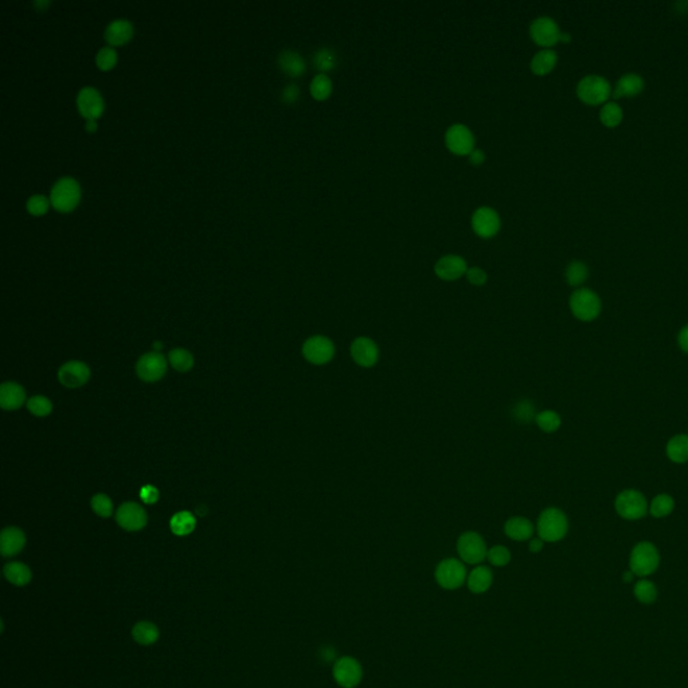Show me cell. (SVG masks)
<instances>
[{
	"instance_id": "obj_1",
	"label": "cell",
	"mask_w": 688,
	"mask_h": 688,
	"mask_svg": "<svg viewBox=\"0 0 688 688\" xmlns=\"http://www.w3.org/2000/svg\"><path fill=\"white\" fill-rule=\"evenodd\" d=\"M568 516L562 510L550 507L540 513L536 522V533L545 543L562 540L568 535Z\"/></svg>"
},
{
	"instance_id": "obj_2",
	"label": "cell",
	"mask_w": 688,
	"mask_h": 688,
	"mask_svg": "<svg viewBox=\"0 0 688 688\" xmlns=\"http://www.w3.org/2000/svg\"><path fill=\"white\" fill-rule=\"evenodd\" d=\"M660 565V554L651 542H640L631 551L629 570L640 578L652 575Z\"/></svg>"
},
{
	"instance_id": "obj_3",
	"label": "cell",
	"mask_w": 688,
	"mask_h": 688,
	"mask_svg": "<svg viewBox=\"0 0 688 688\" xmlns=\"http://www.w3.org/2000/svg\"><path fill=\"white\" fill-rule=\"evenodd\" d=\"M570 310L578 320L593 322L601 313V299L592 289H577L570 297Z\"/></svg>"
},
{
	"instance_id": "obj_4",
	"label": "cell",
	"mask_w": 688,
	"mask_h": 688,
	"mask_svg": "<svg viewBox=\"0 0 688 688\" xmlns=\"http://www.w3.org/2000/svg\"><path fill=\"white\" fill-rule=\"evenodd\" d=\"M466 568L461 559L447 558L443 559L434 571L436 582L445 590H456L466 584Z\"/></svg>"
},
{
	"instance_id": "obj_5",
	"label": "cell",
	"mask_w": 688,
	"mask_h": 688,
	"mask_svg": "<svg viewBox=\"0 0 688 688\" xmlns=\"http://www.w3.org/2000/svg\"><path fill=\"white\" fill-rule=\"evenodd\" d=\"M456 549L460 559L466 565L478 566L484 559H487V545L482 535L476 531H465L461 533L457 539Z\"/></svg>"
},
{
	"instance_id": "obj_6",
	"label": "cell",
	"mask_w": 688,
	"mask_h": 688,
	"mask_svg": "<svg viewBox=\"0 0 688 688\" xmlns=\"http://www.w3.org/2000/svg\"><path fill=\"white\" fill-rule=\"evenodd\" d=\"M616 511L625 520H640L648 514L647 498L636 489H625L619 492L615 501Z\"/></svg>"
},
{
	"instance_id": "obj_7",
	"label": "cell",
	"mask_w": 688,
	"mask_h": 688,
	"mask_svg": "<svg viewBox=\"0 0 688 688\" xmlns=\"http://www.w3.org/2000/svg\"><path fill=\"white\" fill-rule=\"evenodd\" d=\"M577 96L587 105H601L612 96V86L600 76H586L577 86Z\"/></svg>"
},
{
	"instance_id": "obj_8",
	"label": "cell",
	"mask_w": 688,
	"mask_h": 688,
	"mask_svg": "<svg viewBox=\"0 0 688 688\" xmlns=\"http://www.w3.org/2000/svg\"><path fill=\"white\" fill-rule=\"evenodd\" d=\"M78 201H80V186L73 178L65 176L54 183L50 192V202L54 208L66 213L73 210L78 203Z\"/></svg>"
},
{
	"instance_id": "obj_9",
	"label": "cell",
	"mask_w": 688,
	"mask_h": 688,
	"mask_svg": "<svg viewBox=\"0 0 688 688\" xmlns=\"http://www.w3.org/2000/svg\"><path fill=\"white\" fill-rule=\"evenodd\" d=\"M335 683L342 688H355L361 685L363 668L359 660L352 656H342L335 660L332 667Z\"/></svg>"
},
{
	"instance_id": "obj_10",
	"label": "cell",
	"mask_w": 688,
	"mask_h": 688,
	"mask_svg": "<svg viewBox=\"0 0 688 688\" xmlns=\"http://www.w3.org/2000/svg\"><path fill=\"white\" fill-rule=\"evenodd\" d=\"M303 355L306 361L315 366L327 364L335 357V344L323 335L310 336L303 344Z\"/></svg>"
},
{
	"instance_id": "obj_11",
	"label": "cell",
	"mask_w": 688,
	"mask_h": 688,
	"mask_svg": "<svg viewBox=\"0 0 688 688\" xmlns=\"http://www.w3.org/2000/svg\"><path fill=\"white\" fill-rule=\"evenodd\" d=\"M445 144L452 154L469 156L475 150V138L468 127L463 124H454L445 134Z\"/></svg>"
},
{
	"instance_id": "obj_12",
	"label": "cell",
	"mask_w": 688,
	"mask_h": 688,
	"mask_svg": "<svg viewBox=\"0 0 688 688\" xmlns=\"http://www.w3.org/2000/svg\"><path fill=\"white\" fill-rule=\"evenodd\" d=\"M530 35L533 42L542 48H552L559 42L561 31L554 19L540 17L535 19L530 26Z\"/></svg>"
},
{
	"instance_id": "obj_13",
	"label": "cell",
	"mask_w": 688,
	"mask_h": 688,
	"mask_svg": "<svg viewBox=\"0 0 688 688\" xmlns=\"http://www.w3.org/2000/svg\"><path fill=\"white\" fill-rule=\"evenodd\" d=\"M350 354L352 361L363 368H371L379 361V347L373 339L359 336L350 345Z\"/></svg>"
},
{
	"instance_id": "obj_14",
	"label": "cell",
	"mask_w": 688,
	"mask_h": 688,
	"mask_svg": "<svg viewBox=\"0 0 688 688\" xmlns=\"http://www.w3.org/2000/svg\"><path fill=\"white\" fill-rule=\"evenodd\" d=\"M136 373L144 382H156L166 375L167 361L160 352H148L138 359Z\"/></svg>"
},
{
	"instance_id": "obj_15",
	"label": "cell",
	"mask_w": 688,
	"mask_h": 688,
	"mask_svg": "<svg viewBox=\"0 0 688 688\" xmlns=\"http://www.w3.org/2000/svg\"><path fill=\"white\" fill-rule=\"evenodd\" d=\"M472 229L482 238H492L500 230L499 214L489 207H480L472 215Z\"/></svg>"
},
{
	"instance_id": "obj_16",
	"label": "cell",
	"mask_w": 688,
	"mask_h": 688,
	"mask_svg": "<svg viewBox=\"0 0 688 688\" xmlns=\"http://www.w3.org/2000/svg\"><path fill=\"white\" fill-rule=\"evenodd\" d=\"M116 520L121 529L127 531L143 530L147 524V513L138 503H124L116 514Z\"/></svg>"
},
{
	"instance_id": "obj_17",
	"label": "cell",
	"mask_w": 688,
	"mask_h": 688,
	"mask_svg": "<svg viewBox=\"0 0 688 688\" xmlns=\"http://www.w3.org/2000/svg\"><path fill=\"white\" fill-rule=\"evenodd\" d=\"M89 378H90V368L83 361H68L58 371L59 382L69 389H77L84 386Z\"/></svg>"
},
{
	"instance_id": "obj_18",
	"label": "cell",
	"mask_w": 688,
	"mask_h": 688,
	"mask_svg": "<svg viewBox=\"0 0 688 688\" xmlns=\"http://www.w3.org/2000/svg\"><path fill=\"white\" fill-rule=\"evenodd\" d=\"M77 108L86 120L89 119L94 120L103 112V99L94 87L85 86L77 94Z\"/></svg>"
},
{
	"instance_id": "obj_19",
	"label": "cell",
	"mask_w": 688,
	"mask_h": 688,
	"mask_svg": "<svg viewBox=\"0 0 688 688\" xmlns=\"http://www.w3.org/2000/svg\"><path fill=\"white\" fill-rule=\"evenodd\" d=\"M466 271L468 266L464 258L454 255H447L440 258L434 265L436 275L444 281H454L466 275Z\"/></svg>"
},
{
	"instance_id": "obj_20",
	"label": "cell",
	"mask_w": 688,
	"mask_h": 688,
	"mask_svg": "<svg viewBox=\"0 0 688 688\" xmlns=\"http://www.w3.org/2000/svg\"><path fill=\"white\" fill-rule=\"evenodd\" d=\"M535 533L533 522L524 516H514L510 517L504 523V533L515 540V542H526L533 539Z\"/></svg>"
},
{
	"instance_id": "obj_21",
	"label": "cell",
	"mask_w": 688,
	"mask_h": 688,
	"mask_svg": "<svg viewBox=\"0 0 688 688\" xmlns=\"http://www.w3.org/2000/svg\"><path fill=\"white\" fill-rule=\"evenodd\" d=\"M26 536L17 527H7L0 535V552L3 557H14L23 550Z\"/></svg>"
},
{
	"instance_id": "obj_22",
	"label": "cell",
	"mask_w": 688,
	"mask_h": 688,
	"mask_svg": "<svg viewBox=\"0 0 688 688\" xmlns=\"http://www.w3.org/2000/svg\"><path fill=\"white\" fill-rule=\"evenodd\" d=\"M26 401L24 389L15 382H4L0 386V406L4 410H17Z\"/></svg>"
},
{
	"instance_id": "obj_23",
	"label": "cell",
	"mask_w": 688,
	"mask_h": 688,
	"mask_svg": "<svg viewBox=\"0 0 688 688\" xmlns=\"http://www.w3.org/2000/svg\"><path fill=\"white\" fill-rule=\"evenodd\" d=\"M494 582V574L492 570L487 566L478 565L476 568H472L466 577V586L471 593L473 594H482L489 590Z\"/></svg>"
},
{
	"instance_id": "obj_24",
	"label": "cell",
	"mask_w": 688,
	"mask_h": 688,
	"mask_svg": "<svg viewBox=\"0 0 688 688\" xmlns=\"http://www.w3.org/2000/svg\"><path fill=\"white\" fill-rule=\"evenodd\" d=\"M277 64L278 68L289 77H300L307 69L304 58L294 50L280 52L277 57Z\"/></svg>"
},
{
	"instance_id": "obj_25",
	"label": "cell",
	"mask_w": 688,
	"mask_h": 688,
	"mask_svg": "<svg viewBox=\"0 0 688 688\" xmlns=\"http://www.w3.org/2000/svg\"><path fill=\"white\" fill-rule=\"evenodd\" d=\"M643 89H644L643 78L635 73H628L619 78L616 89L613 92V97L615 99L635 97L643 92Z\"/></svg>"
},
{
	"instance_id": "obj_26",
	"label": "cell",
	"mask_w": 688,
	"mask_h": 688,
	"mask_svg": "<svg viewBox=\"0 0 688 688\" xmlns=\"http://www.w3.org/2000/svg\"><path fill=\"white\" fill-rule=\"evenodd\" d=\"M132 35V24L127 19H115L112 20L106 30H105V39L110 45H122L125 43Z\"/></svg>"
},
{
	"instance_id": "obj_27",
	"label": "cell",
	"mask_w": 688,
	"mask_h": 688,
	"mask_svg": "<svg viewBox=\"0 0 688 688\" xmlns=\"http://www.w3.org/2000/svg\"><path fill=\"white\" fill-rule=\"evenodd\" d=\"M667 457L671 460L672 463L676 464H685L688 461V434H676L668 441L667 447Z\"/></svg>"
},
{
	"instance_id": "obj_28",
	"label": "cell",
	"mask_w": 688,
	"mask_h": 688,
	"mask_svg": "<svg viewBox=\"0 0 688 688\" xmlns=\"http://www.w3.org/2000/svg\"><path fill=\"white\" fill-rule=\"evenodd\" d=\"M312 64L315 69L322 71V74H326L327 71L336 69V66L339 65L338 52L329 48H322L313 52Z\"/></svg>"
},
{
	"instance_id": "obj_29",
	"label": "cell",
	"mask_w": 688,
	"mask_h": 688,
	"mask_svg": "<svg viewBox=\"0 0 688 688\" xmlns=\"http://www.w3.org/2000/svg\"><path fill=\"white\" fill-rule=\"evenodd\" d=\"M3 573H4V577L7 578V581L15 586L27 585L33 577L30 568L26 566L24 564H20V562L7 564L4 566Z\"/></svg>"
},
{
	"instance_id": "obj_30",
	"label": "cell",
	"mask_w": 688,
	"mask_h": 688,
	"mask_svg": "<svg viewBox=\"0 0 688 688\" xmlns=\"http://www.w3.org/2000/svg\"><path fill=\"white\" fill-rule=\"evenodd\" d=\"M558 61L557 52H552L550 49H545L542 52H536L531 59V70L536 76H546L551 70L555 68Z\"/></svg>"
},
{
	"instance_id": "obj_31",
	"label": "cell",
	"mask_w": 688,
	"mask_h": 688,
	"mask_svg": "<svg viewBox=\"0 0 688 688\" xmlns=\"http://www.w3.org/2000/svg\"><path fill=\"white\" fill-rule=\"evenodd\" d=\"M132 636L140 645H151L159 638V629L150 621H140L134 626Z\"/></svg>"
},
{
	"instance_id": "obj_32",
	"label": "cell",
	"mask_w": 688,
	"mask_h": 688,
	"mask_svg": "<svg viewBox=\"0 0 688 688\" xmlns=\"http://www.w3.org/2000/svg\"><path fill=\"white\" fill-rule=\"evenodd\" d=\"M172 533L178 536H186L196 527V520L189 511H180L172 516L170 522Z\"/></svg>"
},
{
	"instance_id": "obj_33",
	"label": "cell",
	"mask_w": 688,
	"mask_h": 688,
	"mask_svg": "<svg viewBox=\"0 0 688 688\" xmlns=\"http://www.w3.org/2000/svg\"><path fill=\"white\" fill-rule=\"evenodd\" d=\"M310 94L317 101H324L332 93V81L327 74L319 73L313 77L310 85Z\"/></svg>"
},
{
	"instance_id": "obj_34",
	"label": "cell",
	"mask_w": 688,
	"mask_h": 688,
	"mask_svg": "<svg viewBox=\"0 0 688 688\" xmlns=\"http://www.w3.org/2000/svg\"><path fill=\"white\" fill-rule=\"evenodd\" d=\"M633 594L637 601L644 605H651L657 600V587L652 581L647 578H640L633 586Z\"/></svg>"
},
{
	"instance_id": "obj_35",
	"label": "cell",
	"mask_w": 688,
	"mask_h": 688,
	"mask_svg": "<svg viewBox=\"0 0 688 688\" xmlns=\"http://www.w3.org/2000/svg\"><path fill=\"white\" fill-rule=\"evenodd\" d=\"M673 510H675V500L671 495L660 494V495L654 496L651 501L648 513L654 517H666V516L671 515Z\"/></svg>"
},
{
	"instance_id": "obj_36",
	"label": "cell",
	"mask_w": 688,
	"mask_h": 688,
	"mask_svg": "<svg viewBox=\"0 0 688 688\" xmlns=\"http://www.w3.org/2000/svg\"><path fill=\"white\" fill-rule=\"evenodd\" d=\"M511 414H513L516 422L524 424V425L535 421V417H536L535 406H533V402L529 399L517 401L511 409Z\"/></svg>"
},
{
	"instance_id": "obj_37",
	"label": "cell",
	"mask_w": 688,
	"mask_h": 688,
	"mask_svg": "<svg viewBox=\"0 0 688 688\" xmlns=\"http://www.w3.org/2000/svg\"><path fill=\"white\" fill-rule=\"evenodd\" d=\"M535 424L545 433H554L561 428L562 420L559 414L554 410H543L540 413H536Z\"/></svg>"
},
{
	"instance_id": "obj_38",
	"label": "cell",
	"mask_w": 688,
	"mask_h": 688,
	"mask_svg": "<svg viewBox=\"0 0 688 688\" xmlns=\"http://www.w3.org/2000/svg\"><path fill=\"white\" fill-rule=\"evenodd\" d=\"M172 367L179 373H187L194 366V357L185 348H175L169 355Z\"/></svg>"
},
{
	"instance_id": "obj_39",
	"label": "cell",
	"mask_w": 688,
	"mask_h": 688,
	"mask_svg": "<svg viewBox=\"0 0 688 688\" xmlns=\"http://www.w3.org/2000/svg\"><path fill=\"white\" fill-rule=\"evenodd\" d=\"M600 120L608 128H616L622 121V109L619 103H608L602 106Z\"/></svg>"
},
{
	"instance_id": "obj_40",
	"label": "cell",
	"mask_w": 688,
	"mask_h": 688,
	"mask_svg": "<svg viewBox=\"0 0 688 688\" xmlns=\"http://www.w3.org/2000/svg\"><path fill=\"white\" fill-rule=\"evenodd\" d=\"M566 281L571 287L582 285L589 275V269L584 262L574 261L566 268Z\"/></svg>"
},
{
	"instance_id": "obj_41",
	"label": "cell",
	"mask_w": 688,
	"mask_h": 688,
	"mask_svg": "<svg viewBox=\"0 0 688 688\" xmlns=\"http://www.w3.org/2000/svg\"><path fill=\"white\" fill-rule=\"evenodd\" d=\"M487 559L495 568H504L511 562V552L506 546L496 545L488 549Z\"/></svg>"
},
{
	"instance_id": "obj_42",
	"label": "cell",
	"mask_w": 688,
	"mask_h": 688,
	"mask_svg": "<svg viewBox=\"0 0 688 688\" xmlns=\"http://www.w3.org/2000/svg\"><path fill=\"white\" fill-rule=\"evenodd\" d=\"M27 409L36 417H48L52 413V401L43 396H33L27 401Z\"/></svg>"
},
{
	"instance_id": "obj_43",
	"label": "cell",
	"mask_w": 688,
	"mask_h": 688,
	"mask_svg": "<svg viewBox=\"0 0 688 688\" xmlns=\"http://www.w3.org/2000/svg\"><path fill=\"white\" fill-rule=\"evenodd\" d=\"M92 508L93 511L101 517H109L113 513V504L112 500L109 499L106 495L99 494L94 495L92 499Z\"/></svg>"
},
{
	"instance_id": "obj_44",
	"label": "cell",
	"mask_w": 688,
	"mask_h": 688,
	"mask_svg": "<svg viewBox=\"0 0 688 688\" xmlns=\"http://www.w3.org/2000/svg\"><path fill=\"white\" fill-rule=\"evenodd\" d=\"M116 59H117L116 52L110 46H105L103 49H100L96 57L97 66L103 70L110 69L116 64Z\"/></svg>"
},
{
	"instance_id": "obj_45",
	"label": "cell",
	"mask_w": 688,
	"mask_h": 688,
	"mask_svg": "<svg viewBox=\"0 0 688 688\" xmlns=\"http://www.w3.org/2000/svg\"><path fill=\"white\" fill-rule=\"evenodd\" d=\"M48 206H49V202L43 195H33L29 198V201L26 203L29 213L33 215L43 214L48 210Z\"/></svg>"
},
{
	"instance_id": "obj_46",
	"label": "cell",
	"mask_w": 688,
	"mask_h": 688,
	"mask_svg": "<svg viewBox=\"0 0 688 688\" xmlns=\"http://www.w3.org/2000/svg\"><path fill=\"white\" fill-rule=\"evenodd\" d=\"M466 278L472 285L482 287L487 282V273L478 266H472V268H468V271H466Z\"/></svg>"
},
{
	"instance_id": "obj_47",
	"label": "cell",
	"mask_w": 688,
	"mask_h": 688,
	"mask_svg": "<svg viewBox=\"0 0 688 688\" xmlns=\"http://www.w3.org/2000/svg\"><path fill=\"white\" fill-rule=\"evenodd\" d=\"M299 97H300V89H299V86L296 85V84H288V85H285V87L282 89V92H281V100L284 103H296L299 100Z\"/></svg>"
},
{
	"instance_id": "obj_48",
	"label": "cell",
	"mask_w": 688,
	"mask_h": 688,
	"mask_svg": "<svg viewBox=\"0 0 688 688\" xmlns=\"http://www.w3.org/2000/svg\"><path fill=\"white\" fill-rule=\"evenodd\" d=\"M140 498L145 504H155L159 499V491L154 485H144L140 489Z\"/></svg>"
},
{
	"instance_id": "obj_49",
	"label": "cell",
	"mask_w": 688,
	"mask_h": 688,
	"mask_svg": "<svg viewBox=\"0 0 688 688\" xmlns=\"http://www.w3.org/2000/svg\"><path fill=\"white\" fill-rule=\"evenodd\" d=\"M678 343H679V347L688 354V324L680 329V332L678 335Z\"/></svg>"
},
{
	"instance_id": "obj_50",
	"label": "cell",
	"mask_w": 688,
	"mask_h": 688,
	"mask_svg": "<svg viewBox=\"0 0 688 688\" xmlns=\"http://www.w3.org/2000/svg\"><path fill=\"white\" fill-rule=\"evenodd\" d=\"M484 160H485V154L482 152V150H473L469 155V162L473 166H482Z\"/></svg>"
},
{
	"instance_id": "obj_51",
	"label": "cell",
	"mask_w": 688,
	"mask_h": 688,
	"mask_svg": "<svg viewBox=\"0 0 688 688\" xmlns=\"http://www.w3.org/2000/svg\"><path fill=\"white\" fill-rule=\"evenodd\" d=\"M543 546H545V542L538 536V538H533L529 540V550L533 554H538L540 551L543 550Z\"/></svg>"
},
{
	"instance_id": "obj_52",
	"label": "cell",
	"mask_w": 688,
	"mask_h": 688,
	"mask_svg": "<svg viewBox=\"0 0 688 688\" xmlns=\"http://www.w3.org/2000/svg\"><path fill=\"white\" fill-rule=\"evenodd\" d=\"M635 577H636V575H635L631 570H628V571H625V573L622 574V580H624V582H628V584H629V582H632V581L635 580Z\"/></svg>"
},
{
	"instance_id": "obj_53",
	"label": "cell",
	"mask_w": 688,
	"mask_h": 688,
	"mask_svg": "<svg viewBox=\"0 0 688 688\" xmlns=\"http://www.w3.org/2000/svg\"><path fill=\"white\" fill-rule=\"evenodd\" d=\"M96 128H97V122H96V120H93V119H89V120H86L85 122L86 131H89V132H93V131H94Z\"/></svg>"
},
{
	"instance_id": "obj_54",
	"label": "cell",
	"mask_w": 688,
	"mask_h": 688,
	"mask_svg": "<svg viewBox=\"0 0 688 688\" xmlns=\"http://www.w3.org/2000/svg\"><path fill=\"white\" fill-rule=\"evenodd\" d=\"M571 41V36L568 33H561V38H559V42H564V43H568Z\"/></svg>"
},
{
	"instance_id": "obj_55",
	"label": "cell",
	"mask_w": 688,
	"mask_h": 688,
	"mask_svg": "<svg viewBox=\"0 0 688 688\" xmlns=\"http://www.w3.org/2000/svg\"><path fill=\"white\" fill-rule=\"evenodd\" d=\"M196 514L199 516L206 515L207 514V507L206 506H201L198 510H196Z\"/></svg>"
},
{
	"instance_id": "obj_56",
	"label": "cell",
	"mask_w": 688,
	"mask_h": 688,
	"mask_svg": "<svg viewBox=\"0 0 688 688\" xmlns=\"http://www.w3.org/2000/svg\"><path fill=\"white\" fill-rule=\"evenodd\" d=\"M34 6L35 7H42V8H45L46 6H49V0H45V1H39V0H38V1H34Z\"/></svg>"
},
{
	"instance_id": "obj_57",
	"label": "cell",
	"mask_w": 688,
	"mask_h": 688,
	"mask_svg": "<svg viewBox=\"0 0 688 688\" xmlns=\"http://www.w3.org/2000/svg\"><path fill=\"white\" fill-rule=\"evenodd\" d=\"M154 347H155L156 352H157L159 350H162V348H163V344L160 343V342H156V343L154 344Z\"/></svg>"
}]
</instances>
